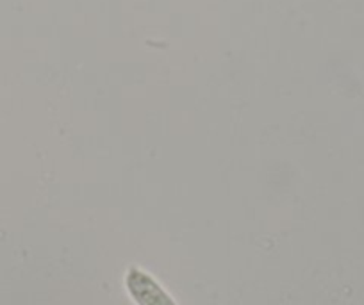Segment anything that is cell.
<instances>
[{
  "label": "cell",
  "mask_w": 364,
  "mask_h": 305,
  "mask_svg": "<svg viewBox=\"0 0 364 305\" xmlns=\"http://www.w3.org/2000/svg\"><path fill=\"white\" fill-rule=\"evenodd\" d=\"M127 287L139 305H173L171 298L141 269H131Z\"/></svg>",
  "instance_id": "obj_1"
}]
</instances>
